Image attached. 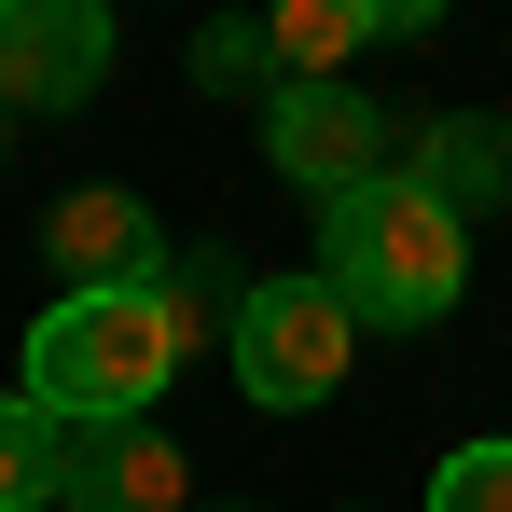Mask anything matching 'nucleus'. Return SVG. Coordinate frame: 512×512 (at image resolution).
Returning <instances> with one entry per match:
<instances>
[{
  "instance_id": "1",
  "label": "nucleus",
  "mask_w": 512,
  "mask_h": 512,
  "mask_svg": "<svg viewBox=\"0 0 512 512\" xmlns=\"http://www.w3.org/2000/svg\"><path fill=\"white\" fill-rule=\"evenodd\" d=\"M319 277L360 305V333H416V319H443L471 291V208L429 194L416 167H388V180L319 208Z\"/></svg>"
},
{
  "instance_id": "2",
  "label": "nucleus",
  "mask_w": 512,
  "mask_h": 512,
  "mask_svg": "<svg viewBox=\"0 0 512 512\" xmlns=\"http://www.w3.org/2000/svg\"><path fill=\"white\" fill-rule=\"evenodd\" d=\"M180 360H194V346H180L167 291H153V277H111V291H56V319L28 333V374H14V388L84 429V416H153Z\"/></svg>"
},
{
  "instance_id": "3",
  "label": "nucleus",
  "mask_w": 512,
  "mask_h": 512,
  "mask_svg": "<svg viewBox=\"0 0 512 512\" xmlns=\"http://www.w3.org/2000/svg\"><path fill=\"white\" fill-rule=\"evenodd\" d=\"M346 346H360V305H346L333 277H250L222 360H236V388H250L263 416H305V402L346 388Z\"/></svg>"
},
{
  "instance_id": "4",
  "label": "nucleus",
  "mask_w": 512,
  "mask_h": 512,
  "mask_svg": "<svg viewBox=\"0 0 512 512\" xmlns=\"http://www.w3.org/2000/svg\"><path fill=\"white\" fill-rule=\"evenodd\" d=\"M402 139H416V125H402L388 97H360L346 70H305V84L263 97V153H277V180H305L319 208L360 194V180H388V167H402Z\"/></svg>"
},
{
  "instance_id": "5",
  "label": "nucleus",
  "mask_w": 512,
  "mask_h": 512,
  "mask_svg": "<svg viewBox=\"0 0 512 512\" xmlns=\"http://www.w3.org/2000/svg\"><path fill=\"white\" fill-rule=\"evenodd\" d=\"M180 499H194V443L167 416H84L70 429L56 512H180Z\"/></svg>"
},
{
  "instance_id": "6",
  "label": "nucleus",
  "mask_w": 512,
  "mask_h": 512,
  "mask_svg": "<svg viewBox=\"0 0 512 512\" xmlns=\"http://www.w3.org/2000/svg\"><path fill=\"white\" fill-rule=\"evenodd\" d=\"M111 84V0H14L0 14V97L14 111H84Z\"/></svg>"
},
{
  "instance_id": "7",
  "label": "nucleus",
  "mask_w": 512,
  "mask_h": 512,
  "mask_svg": "<svg viewBox=\"0 0 512 512\" xmlns=\"http://www.w3.org/2000/svg\"><path fill=\"white\" fill-rule=\"evenodd\" d=\"M42 250H56L70 291H111V277H153L167 236H153V208H139V194H111V180H97V194H70V208L42 222Z\"/></svg>"
},
{
  "instance_id": "8",
  "label": "nucleus",
  "mask_w": 512,
  "mask_h": 512,
  "mask_svg": "<svg viewBox=\"0 0 512 512\" xmlns=\"http://www.w3.org/2000/svg\"><path fill=\"white\" fill-rule=\"evenodd\" d=\"M402 167H416L429 194H457V208L485 222V208L512 194V139H499V125H471V111H429L416 139H402Z\"/></svg>"
},
{
  "instance_id": "9",
  "label": "nucleus",
  "mask_w": 512,
  "mask_h": 512,
  "mask_svg": "<svg viewBox=\"0 0 512 512\" xmlns=\"http://www.w3.org/2000/svg\"><path fill=\"white\" fill-rule=\"evenodd\" d=\"M56 485H70V416L28 402V388H0V512H42Z\"/></svg>"
},
{
  "instance_id": "10",
  "label": "nucleus",
  "mask_w": 512,
  "mask_h": 512,
  "mask_svg": "<svg viewBox=\"0 0 512 512\" xmlns=\"http://www.w3.org/2000/svg\"><path fill=\"white\" fill-rule=\"evenodd\" d=\"M153 291H167V319H180V346H194V360H208V346H236L250 277H222V250H167V263H153Z\"/></svg>"
},
{
  "instance_id": "11",
  "label": "nucleus",
  "mask_w": 512,
  "mask_h": 512,
  "mask_svg": "<svg viewBox=\"0 0 512 512\" xmlns=\"http://www.w3.org/2000/svg\"><path fill=\"white\" fill-rule=\"evenodd\" d=\"M263 28H277L291 84H305V70H346L360 42H388V28H374V0H263Z\"/></svg>"
},
{
  "instance_id": "12",
  "label": "nucleus",
  "mask_w": 512,
  "mask_h": 512,
  "mask_svg": "<svg viewBox=\"0 0 512 512\" xmlns=\"http://www.w3.org/2000/svg\"><path fill=\"white\" fill-rule=\"evenodd\" d=\"M194 84H208V97H250V84H291V56H277L263 14H208V28H194Z\"/></svg>"
},
{
  "instance_id": "13",
  "label": "nucleus",
  "mask_w": 512,
  "mask_h": 512,
  "mask_svg": "<svg viewBox=\"0 0 512 512\" xmlns=\"http://www.w3.org/2000/svg\"><path fill=\"white\" fill-rule=\"evenodd\" d=\"M429 512H512V443H457L429 471Z\"/></svg>"
},
{
  "instance_id": "14",
  "label": "nucleus",
  "mask_w": 512,
  "mask_h": 512,
  "mask_svg": "<svg viewBox=\"0 0 512 512\" xmlns=\"http://www.w3.org/2000/svg\"><path fill=\"white\" fill-rule=\"evenodd\" d=\"M374 28L402 42V28H443V0H374Z\"/></svg>"
},
{
  "instance_id": "15",
  "label": "nucleus",
  "mask_w": 512,
  "mask_h": 512,
  "mask_svg": "<svg viewBox=\"0 0 512 512\" xmlns=\"http://www.w3.org/2000/svg\"><path fill=\"white\" fill-rule=\"evenodd\" d=\"M0 139H14V97H0Z\"/></svg>"
},
{
  "instance_id": "16",
  "label": "nucleus",
  "mask_w": 512,
  "mask_h": 512,
  "mask_svg": "<svg viewBox=\"0 0 512 512\" xmlns=\"http://www.w3.org/2000/svg\"><path fill=\"white\" fill-rule=\"evenodd\" d=\"M222 512H250V499H222Z\"/></svg>"
},
{
  "instance_id": "17",
  "label": "nucleus",
  "mask_w": 512,
  "mask_h": 512,
  "mask_svg": "<svg viewBox=\"0 0 512 512\" xmlns=\"http://www.w3.org/2000/svg\"><path fill=\"white\" fill-rule=\"evenodd\" d=\"M0 14H14V0H0Z\"/></svg>"
}]
</instances>
